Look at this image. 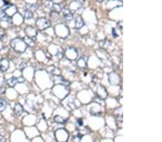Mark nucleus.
<instances>
[{
  "mask_svg": "<svg viewBox=\"0 0 162 142\" xmlns=\"http://www.w3.org/2000/svg\"><path fill=\"white\" fill-rule=\"evenodd\" d=\"M11 46L16 52H23L26 50L27 45L23 40L19 38L14 39L11 41Z\"/></svg>",
  "mask_w": 162,
  "mask_h": 142,
  "instance_id": "f257e3e1",
  "label": "nucleus"
},
{
  "mask_svg": "<svg viewBox=\"0 0 162 142\" xmlns=\"http://www.w3.org/2000/svg\"><path fill=\"white\" fill-rule=\"evenodd\" d=\"M36 25H37V26L38 27L40 30H44V29L50 27L51 23H50L49 21L47 20L45 18H40L36 22Z\"/></svg>",
  "mask_w": 162,
  "mask_h": 142,
  "instance_id": "f03ea898",
  "label": "nucleus"
},
{
  "mask_svg": "<svg viewBox=\"0 0 162 142\" xmlns=\"http://www.w3.org/2000/svg\"><path fill=\"white\" fill-rule=\"evenodd\" d=\"M109 81L112 85H118L120 82L119 76L116 73L112 72L109 75Z\"/></svg>",
  "mask_w": 162,
  "mask_h": 142,
  "instance_id": "7ed1b4c3",
  "label": "nucleus"
},
{
  "mask_svg": "<svg viewBox=\"0 0 162 142\" xmlns=\"http://www.w3.org/2000/svg\"><path fill=\"white\" fill-rule=\"evenodd\" d=\"M25 33L28 35V37H30V38H33V37H35L37 35V31L35 28H32V27H27L25 30Z\"/></svg>",
  "mask_w": 162,
  "mask_h": 142,
  "instance_id": "20e7f679",
  "label": "nucleus"
},
{
  "mask_svg": "<svg viewBox=\"0 0 162 142\" xmlns=\"http://www.w3.org/2000/svg\"><path fill=\"white\" fill-rule=\"evenodd\" d=\"M10 66V62L7 59H1L0 61V70L5 72L7 70Z\"/></svg>",
  "mask_w": 162,
  "mask_h": 142,
  "instance_id": "39448f33",
  "label": "nucleus"
},
{
  "mask_svg": "<svg viewBox=\"0 0 162 142\" xmlns=\"http://www.w3.org/2000/svg\"><path fill=\"white\" fill-rule=\"evenodd\" d=\"M81 7V4L79 1H74L71 3L70 6H69V8H70L69 10H72V11H74V12H77L78 10H80Z\"/></svg>",
  "mask_w": 162,
  "mask_h": 142,
  "instance_id": "423d86ee",
  "label": "nucleus"
},
{
  "mask_svg": "<svg viewBox=\"0 0 162 142\" xmlns=\"http://www.w3.org/2000/svg\"><path fill=\"white\" fill-rule=\"evenodd\" d=\"M0 20L4 21V22H12L11 17H10L5 12L3 11V10H1V11L0 12Z\"/></svg>",
  "mask_w": 162,
  "mask_h": 142,
  "instance_id": "0eeeda50",
  "label": "nucleus"
},
{
  "mask_svg": "<svg viewBox=\"0 0 162 142\" xmlns=\"http://www.w3.org/2000/svg\"><path fill=\"white\" fill-rule=\"evenodd\" d=\"M63 17L67 21H70L73 19V14L71 12V10H68V9H65L63 10Z\"/></svg>",
  "mask_w": 162,
  "mask_h": 142,
  "instance_id": "6e6552de",
  "label": "nucleus"
},
{
  "mask_svg": "<svg viewBox=\"0 0 162 142\" xmlns=\"http://www.w3.org/2000/svg\"><path fill=\"white\" fill-rule=\"evenodd\" d=\"M14 111L15 115H17V116H20V115L22 114V112H23V108H22L20 104L16 103L14 108Z\"/></svg>",
  "mask_w": 162,
  "mask_h": 142,
  "instance_id": "1a4fd4ad",
  "label": "nucleus"
},
{
  "mask_svg": "<svg viewBox=\"0 0 162 142\" xmlns=\"http://www.w3.org/2000/svg\"><path fill=\"white\" fill-rule=\"evenodd\" d=\"M55 82L56 83H60L63 84V85H69V82H68L67 81L64 79L63 78H62L61 76H57V78H55Z\"/></svg>",
  "mask_w": 162,
  "mask_h": 142,
  "instance_id": "9d476101",
  "label": "nucleus"
},
{
  "mask_svg": "<svg viewBox=\"0 0 162 142\" xmlns=\"http://www.w3.org/2000/svg\"><path fill=\"white\" fill-rule=\"evenodd\" d=\"M75 25L76 28H81V27H83V25H84V21H83L82 18L81 17H77L76 19Z\"/></svg>",
  "mask_w": 162,
  "mask_h": 142,
  "instance_id": "9b49d317",
  "label": "nucleus"
},
{
  "mask_svg": "<svg viewBox=\"0 0 162 142\" xmlns=\"http://www.w3.org/2000/svg\"><path fill=\"white\" fill-rule=\"evenodd\" d=\"M7 84H8V85L10 86H11V87H14V86L18 83L17 78L13 77V78H10V79H9L8 81H7Z\"/></svg>",
  "mask_w": 162,
  "mask_h": 142,
  "instance_id": "f8f14e48",
  "label": "nucleus"
},
{
  "mask_svg": "<svg viewBox=\"0 0 162 142\" xmlns=\"http://www.w3.org/2000/svg\"><path fill=\"white\" fill-rule=\"evenodd\" d=\"M24 42L26 43V45H30V46H33L35 45V42L33 40V38H30L29 37H25V38L23 39Z\"/></svg>",
  "mask_w": 162,
  "mask_h": 142,
  "instance_id": "ddd939ff",
  "label": "nucleus"
},
{
  "mask_svg": "<svg viewBox=\"0 0 162 142\" xmlns=\"http://www.w3.org/2000/svg\"><path fill=\"white\" fill-rule=\"evenodd\" d=\"M78 65L79 66V68H87V61H85V60L83 57L80 58L78 61Z\"/></svg>",
  "mask_w": 162,
  "mask_h": 142,
  "instance_id": "4468645a",
  "label": "nucleus"
},
{
  "mask_svg": "<svg viewBox=\"0 0 162 142\" xmlns=\"http://www.w3.org/2000/svg\"><path fill=\"white\" fill-rule=\"evenodd\" d=\"M7 102L4 100L0 99V112L4 111L5 110L6 108H7Z\"/></svg>",
  "mask_w": 162,
  "mask_h": 142,
  "instance_id": "2eb2a0df",
  "label": "nucleus"
},
{
  "mask_svg": "<svg viewBox=\"0 0 162 142\" xmlns=\"http://www.w3.org/2000/svg\"><path fill=\"white\" fill-rule=\"evenodd\" d=\"M51 9H52V11L56 12H59L60 11H61V7L58 4H53Z\"/></svg>",
  "mask_w": 162,
  "mask_h": 142,
  "instance_id": "dca6fc26",
  "label": "nucleus"
},
{
  "mask_svg": "<svg viewBox=\"0 0 162 142\" xmlns=\"http://www.w3.org/2000/svg\"><path fill=\"white\" fill-rule=\"evenodd\" d=\"M24 17H25V18H26L27 19H31V18H33V13L30 12V10H26V11H25Z\"/></svg>",
  "mask_w": 162,
  "mask_h": 142,
  "instance_id": "f3484780",
  "label": "nucleus"
},
{
  "mask_svg": "<svg viewBox=\"0 0 162 142\" xmlns=\"http://www.w3.org/2000/svg\"><path fill=\"white\" fill-rule=\"evenodd\" d=\"M55 119V121L57 122V123H63L65 122L64 119L62 117H60V116H56L55 119Z\"/></svg>",
  "mask_w": 162,
  "mask_h": 142,
  "instance_id": "a211bd4d",
  "label": "nucleus"
},
{
  "mask_svg": "<svg viewBox=\"0 0 162 142\" xmlns=\"http://www.w3.org/2000/svg\"><path fill=\"white\" fill-rule=\"evenodd\" d=\"M51 17H52V19H54V20H56V19H58V18H59L58 12H56L52 11V12H51Z\"/></svg>",
  "mask_w": 162,
  "mask_h": 142,
  "instance_id": "6ab92c4d",
  "label": "nucleus"
},
{
  "mask_svg": "<svg viewBox=\"0 0 162 142\" xmlns=\"http://www.w3.org/2000/svg\"><path fill=\"white\" fill-rule=\"evenodd\" d=\"M81 138H82V135L80 134H78L77 135H74L73 139L74 140V141H79L81 139Z\"/></svg>",
  "mask_w": 162,
  "mask_h": 142,
  "instance_id": "aec40b11",
  "label": "nucleus"
},
{
  "mask_svg": "<svg viewBox=\"0 0 162 142\" xmlns=\"http://www.w3.org/2000/svg\"><path fill=\"white\" fill-rule=\"evenodd\" d=\"M5 34V31L4 30V29L0 28V39H3Z\"/></svg>",
  "mask_w": 162,
  "mask_h": 142,
  "instance_id": "412c9836",
  "label": "nucleus"
},
{
  "mask_svg": "<svg viewBox=\"0 0 162 142\" xmlns=\"http://www.w3.org/2000/svg\"><path fill=\"white\" fill-rule=\"evenodd\" d=\"M5 85V80H4V78L1 77L0 78V87L2 88Z\"/></svg>",
  "mask_w": 162,
  "mask_h": 142,
  "instance_id": "4be33fe9",
  "label": "nucleus"
},
{
  "mask_svg": "<svg viewBox=\"0 0 162 142\" xmlns=\"http://www.w3.org/2000/svg\"><path fill=\"white\" fill-rule=\"evenodd\" d=\"M37 7H38V6L36 5L35 4H32V5H30L29 9H30V10H35L36 9H37Z\"/></svg>",
  "mask_w": 162,
  "mask_h": 142,
  "instance_id": "5701e85b",
  "label": "nucleus"
},
{
  "mask_svg": "<svg viewBox=\"0 0 162 142\" xmlns=\"http://www.w3.org/2000/svg\"><path fill=\"white\" fill-rule=\"evenodd\" d=\"M17 81L18 83H23L25 81V78L23 77H19V78H17Z\"/></svg>",
  "mask_w": 162,
  "mask_h": 142,
  "instance_id": "b1692460",
  "label": "nucleus"
},
{
  "mask_svg": "<svg viewBox=\"0 0 162 142\" xmlns=\"http://www.w3.org/2000/svg\"><path fill=\"white\" fill-rule=\"evenodd\" d=\"M77 123H78V126H83V120H82V119H79L78 121H77Z\"/></svg>",
  "mask_w": 162,
  "mask_h": 142,
  "instance_id": "393cba45",
  "label": "nucleus"
},
{
  "mask_svg": "<svg viewBox=\"0 0 162 142\" xmlns=\"http://www.w3.org/2000/svg\"><path fill=\"white\" fill-rule=\"evenodd\" d=\"M113 37H118V34H117V33H116L115 29H113Z\"/></svg>",
  "mask_w": 162,
  "mask_h": 142,
  "instance_id": "a878e982",
  "label": "nucleus"
},
{
  "mask_svg": "<svg viewBox=\"0 0 162 142\" xmlns=\"http://www.w3.org/2000/svg\"><path fill=\"white\" fill-rule=\"evenodd\" d=\"M118 28L121 29V30H122V22H119V23H118Z\"/></svg>",
  "mask_w": 162,
  "mask_h": 142,
  "instance_id": "bb28decb",
  "label": "nucleus"
},
{
  "mask_svg": "<svg viewBox=\"0 0 162 142\" xmlns=\"http://www.w3.org/2000/svg\"><path fill=\"white\" fill-rule=\"evenodd\" d=\"M0 141H5V139L1 136H0Z\"/></svg>",
  "mask_w": 162,
  "mask_h": 142,
  "instance_id": "cd10ccee",
  "label": "nucleus"
},
{
  "mask_svg": "<svg viewBox=\"0 0 162 142\" xmlns=\"http://www.w3.org/2000/svg\"><path fill=\"white\" fill-rule=\"evenodd\" d=\"M4 1H8V0H4Z\"/></svg>",
  "mask_w": 162,
  "mask_h": 142,
  "instance_id": "c85d7f7f",
  "label": "nucleus"
}]
</instances>
